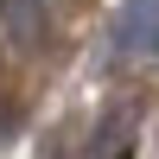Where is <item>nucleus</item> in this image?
I'll return each mask as SVG.
<instances>
[{
	"instance_id": "nucleus-3",
	"label": "nucleus",
	"mask_w": 159,
	"mask_h": 159,
	"mask_svg": "<svg viewBox=\"0 0 159 159\" xmlns=\"http://www.w3.org/2000/svg\"><path fill=\"white\" fill-rule=\"evenodd\" d=\"M153 57H159V38H153Z\"/></svg>"
},
{
	"instance_id": "nucleus-1",
	"label": "nucleus",
	"mask_w": 159,
	"mask_h": 159,
	"mask_svg": "<svg viewBox=\"0 0 159 159\" xmlns=\"http://www.w3.org/2000/svg\"><path fill=\"white\" fill-rule=\"evenodd\" d=\"M159 38V0H127L115 13V51H140Z\"/></svg>"
},
{
	"instance_id": "nucleus-2",
	"label": "nucleus",
	"mask_w": 159,
	"mask_h": 159,
	"mask_svg": "<svg viewBox=\"0 0 159 159\" xmlns=\"http://www.w3.org/2000/svg\"><path fill=\"white\" fill-rule=\"evenodd\" d=\"M0 25L19 51H38L45 45V0H0Z\"/></svg>"
}]
</instances>
